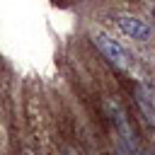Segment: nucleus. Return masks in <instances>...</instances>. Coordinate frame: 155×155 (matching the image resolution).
Listing matches in <instances>:
<instances>
[{
    "mask_svg": "<svg viewBox=\"0 0 155 155\" xmlns=\"http://www.w3.org/2000/svg\"><path fill=\"white\" fill-rule=\"evenodd\" d=\"M92 41H94V46L102 51V56H104L111 65H116L119 70H126V68L131 65V53L126 51V46H124L119 39H114V36H109V34H104V31H94Z\"/></svg>",
    "mask_w": 155,
    "mask_h": 155,
    "instance_id": "obj_1",
    "label": "nucleus"
},
{
    "mask_svg": "<svg viewBox=\"0 0 155 155\" xmlns=\"http://www.w3.org/2000/svg\"><path fill=\"white\" fill-rule=\"evenodd\" d=\"M114 24L124 36L136 39V41H148L153 36V27L136 15H119V17H114Z\"/></svg>",
    "mask_w": 155,
    "mask_h": 155,
    "instance_id": "obj_2",
    "label": "nucleus"
},
{
    "mask_svg": "<svg viewBox=\"0 0 155 155\" xmlns=\"http://www.w3.org/2000/svg\"><path fill=\"white\" fill-rule=\"evenodd\" d=\"M65 155H78V153L75 150H65Z\"/></svg>",
    "mask_w": 155,
    "mask_h": 155,
    "instance_id": "obj_3",
    "label": "nucleus"
},
{
    "mask_svg": "<svg viewBox=\"0 0 155 155\" xmlns=\"http://www.w3.org/2000/svg\"><path fill=\"white\" fill-rule=\"evenodd\" d=\"M22 155H34V153H31V150H24V153H22Z\"/></svg>",
    "mask_w": 155,
    "mask_h": 155,
    "instance_id": "obj_4",
    "label": "nucleus"
}]
</instances>
